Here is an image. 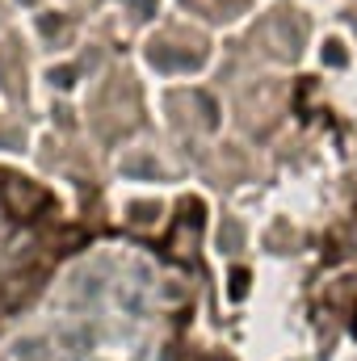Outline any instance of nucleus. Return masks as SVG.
Wrapping results in <instances>:
<instances>
[{
  "mask_svg": "<svg viewBox=\"0 0 357 361\" xmlns=\"http://www.w3.org/2000/svg\"><path fill=\"white\" fill-rule=\"evenodd\" d=\"M4 197H8V206L17 210V219H30L38 206H47V193L34 189V185H25V180H8V185H4Z\"/></svg>",
  "mask_w": 357,
  "mask_h": 361,
  "instance_id": "nucleus-1",
  "label": "nucleus"
},
{
  "mask_svg": "<svg viewBox=\"0 0 357 361\" xmlns=\"http://www.w3.org/2000/svg\"><path fill=\"white\" fill-rule=\"evenodd\" d=\"M244 281H248V273H236V277H231V294H236V298L244 294Z\"/></svg>",
  "mask_w": 357,
  "mask_h": 361,
  "instance_id": "nucleus-2",
  "label": "nucleus"
},
{
  "mask_svg": "<svg viewBox=\"0 0 357 361\" xmlns=\"http://www.w3.org/2000/svg\"><path fill=\"white\" fill-rule=\"evenodd\" d=\"M206 361H214V357H206Z\"/></svg>",
  "mask_w": 357,
  "mask_h": 361,
  "instance_id": "nucleus-3",
  "label": "nucleus"
}]
</instances>
